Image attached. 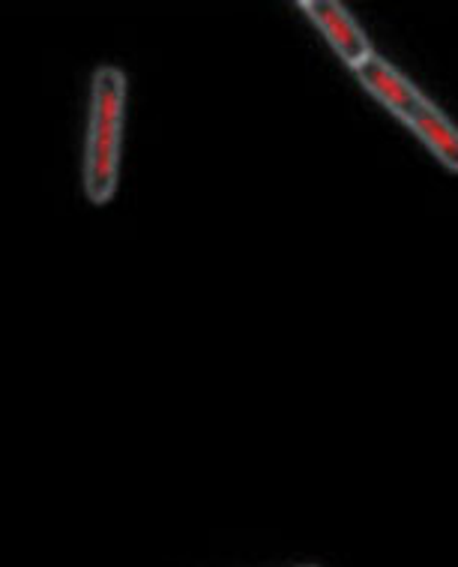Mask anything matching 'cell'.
<instances>
[{
	"label": "cell",
	"mask_w": 458,
	"mask_h": 567,
	"mask_svg": "<svg viewBox=\"0 0 458 567\" xmlns=\"http://www.w3.org/2000/svg\"><path fill=\"white\" fill-rule=\"evenodd\" d=\"M296 7L305 19L312 21V28L321 33V40L339 54V61L347 63L351 70H360L375 54L372 40L360 28V21L339 0H300Z\"/></svg>",
	"instance_id": "obj_3"
},
{
	"label": "cell",
	"mask_w": 458,
	"mask_h": 567,
	"mask_svg": "<svg viewBox=\"0 0 458 567\" xmlns=\"http://www.w3.org/2000/svg\"><path fill=\"white\" fill-rule=\"evenodd\" d=\"M354 75L360 87L375 103L384 105L398 124H405L407 133L414 135L449 175H458V126L419 91L417 84L405 73H398L396 66L377 52L360 70H354Z\"/></svg>",
	"instance_id": "obj_2"
},
{
	"label": "cell",
	"mask_w": 458,
	"mask_h": 567,
	"mask_svg": "<svg viewBox=\"0 0 458 567\" xmlns=\"http://www.w3.org/2000/svg\"><path fill=\"white\" fill-rule=\"evenodd\" d=\"M126 73L100 63L91 75L82 145V193L93 207L112 205L121 189L123 126H126Z\"/></svg>",
	"instance_id": "obj_1"
},
{
	"label": "cell",
	"mask_w": 458,
	"mask_h": 567,
	"mask_svg": "<svg viewBox=\"0 0 458 567\" xmlns=\"http://www.w3.org/2000/svg\"><path fill=\"white\" fill-rule=\"evenodd\" d=\"M303 567H318V565H303Z\"/></svg>",
	"instance_id": "obj_4"
}]
</instances>
